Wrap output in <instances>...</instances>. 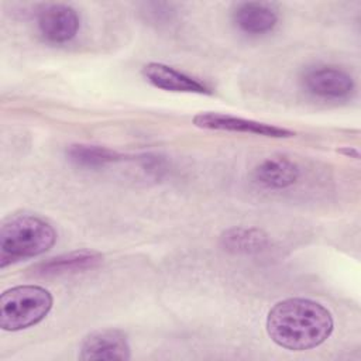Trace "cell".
<instances>
[{"label": "cell", "mask_w": 361, "mask_h": 361, "mask_svg": "<svg viewBox=\"0 0 361 361\" xmlns=\"http://www.w3.org/2000/svg\"><path fill=\"white\" fill-rule=\"evenodd\" d=\"M269 338L290 351L323 344L333 333L334 320L327 307L306 298H288L275 303L265 322Z\"/></svg>", "instance_id": "cell-1"}, {"label": "cell", "mask_w": 361, "mask_h": 361, "mask_svg": "<svg viewBox=\"0 0 361 361\" xmlns=\"http://www.w3.org/2000/svg\"><path fill=\"white\" fill-rule=\"evenodd\" d=\"M56 241L55 228L35 214H13L0 228V268L47 252Z\"/></svg>", "instance_id": "cell-2"}, {"label": "cell", "mask_w": 361, "mask_h": 361, "mask_svg": "<svg viewBox=\"0 0 361 361\" xmlns=\"http://www.w3.org/2000/svg\"><path fill=\"white\" fill-rule=\"evenodd\" d=\"M54 298L38 285H18L0 296V327L4 331H20L42 322L51 312Z\"/></svg>", "instance_id": "cell-3"}, {"label": "cell", "mask_w": 361, "mask_h": 361, "mask_svg": "<svg viewBox=\"0 0 361 361\" xmlns=\"http://www.w3.org/2000/svg\"><path fill=\"white\" fill-rule=\"evenodd\" d=\"M193 124L199 128L204 130H216V131H230V133H244V134H254L268 138H289L295 135V131L251 120L244 117H237L226 113L217 111H202L193 117Z\"/></svg>", "instance_id": "cell-4"}, {"label": "cell", "mask_w": 361, "mask_h": 361, "mask_svg": "<svg viewBox=\"0 0 361 361\" xmlns=\"http://www.w3.org/2000/svg\"><path fill=\"white\" fill-rule=\"evenodd\" d=\"M302 85L309 94L324 100L348 99L355 89L350 73L327 65L309 68L302 76Z\"/></svg>", "instance_id": "cell-5"}, {"label": "cell", "mask_w": 361, "mask_h": 361, "mask_svg": "<svg viewBox=\"0 0 361 361\" xmlns=\"http://www.w3.org/2000/svg\"><path fill=\"white\" fill-rule=\"evenodd\" d=\"M37 25L45 41L65 44L76 37L80 27V17L73 7L54 3L44 6L38 11Z\"/></svg>", "instance_id": "cell-6"}, {"label": "cell", "mask_w": 361, "mask_h": 361, "mask_svg": "<svg viewBox=\"0 0 361 361\" xmlns=\"http://www.w3.org/2000/svg\"><path fill=\"white\" fill-rule=\"evenodd\" d=\"M80 360H120L131 358L127 336L117 329L97 330L87 334L79 348Z\"/></svg>", "instance_id": "cell-7"}, {"label": "cell", "mask_w": 361, "mask_h": 361, "mask_svg": "<svg viewBox=\"0 0 361 361\" xmlns=\"http://www.w3.org/2000/svg\"><path fill=\"white\" fill-rule=\"evenodd\" d=\"M142 76L152 86L166 92L212 94L210 87L199 79L161 62L147 63L142 68Z\"/></svg>", "instance_id": "cell-8"}, {"label": "cell", "mask_w": 361, "mask_h": 361, "mask_svg": "<svg viewBox=\"0 0 361 361\" xmlns=\"http://www.w3.org/2000/svg\"><path fill=\"white\" fill-rule=\"evenodd\" d=\"M103 255L93 250H76L48 258L32 267V274L37 276H63L85 272L99 267Z\"/></svg>", "instance_id": "cell-9"}, {"label": "cell", "mask_w": 361, "mask_h": 361, "mask_svg": "<svg viewBox=\"0 0 361 361\" xmlns=\"http://www.w3.org/2000/svg\"><path fill=\"white\" fill-rule=\"evenodd\" d=\"M235 27L250 35L272 31L278 23V13L272 4L264 1L237 3L231 13Z\"/></svg>", "instance_id": "cell-10"}, {"label": "cell", "mask_w": 361, "mask_h": 361, "mask_svg": "<svg viewBox=\"0 0 361 361\" xmlns=\"http://www.w3.org/2000/svg\"><path fill=\"white\" fill-rule=\"evenodd\" d=\"M299 175L300 171L296 162L283 155L269 157L261 161L252 171L254 182L271 190H281L292 186L299 179Z\"/></svg>", "instance_id": "cell-11"}, {"label": "cell", "mask_w": 361, "mask_h": 361, "mask_svg": "<svg viewBox=\"0 0 361 361\" xmlns=\"http://www.w3.org/2000/svg\"><path fill=\"white\" fill-rule=\"evenodd\" d=\"M268 243V235L255 227H231L220 235L221 248L231 254H258Z\"/></svg>", "instance_id": "cell-12"}, {"label": "cell", "mask_w": 361, "mask_h": 361, "mask_svg": "<svg viewBox=\"0 0 361 361\" xmlns=\"http://www.w3.org/2000/svg\"><path fill=\"white\" fill-rule=\"evenodd\" d=\"M65 154L73 165L86 169L103 168L121 158L120 154L110 148L89 144H72L66 148Z\"/></svg>", "instance_id": "cell-13"}, {"label": "cell", "mask_w": 361, "mask_h": 361, "mask_svg": "<svg viewBox=\"0 0 361 361\" xmlns=\"http://www.w3.org/2000/svg\"><path fill=\"white\" fill-rule=\"evenodd\" d=\"M140 161H141L142 169H145V172H148L155 178H161L166 172V162L159 155L147 154L142 158H140Z\"/></svg>", "instance_id": "cell-14"}, {"label": "cell", "mask_w": 361, "mask_h": 361, "mask_svg": "<svg viewBox=\"0 0 361 361\" xmlns=\"http://www.w3.org/2000/svg\"><path fill=\"white\" fill-rule=\"evenodd\" d=\"M338 152L345 154V155H351V154H353L354 158H358V151L354 149V148H350V147H345V148H343V149H338Z\"/></svg>", "instance_id": "cell-15"}]
</instances>
